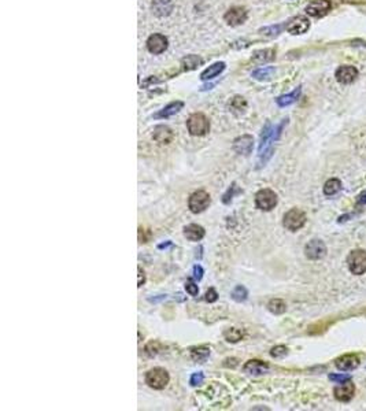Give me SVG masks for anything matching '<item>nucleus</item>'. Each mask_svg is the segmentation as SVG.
Returning <instances> with one entry per match:
<instances>
[{
  "mask_svg": "<svg viewBox=\"0 0 366 411\" xmlns=\"http://www.w3.org/2000/svg\"><path fill=\"white\" fill-rule=\"evenodd\" d=\"M187 128L192 136H205L206 133L210 130V122L209 118L202 114V113H195L188 118L187 121Z\"/></svg>",
  "mask_w": 366,
  "mask_h": 411,
  "instance_id": "obj_1",
  "label": "nucleus"
},
{
  "mask_svg": "<svg viewBox=\"0 0 366 411\" xmlns=\"http://www.w3.org/2000/svg\"><path fill=\"white\" fill-rule=\"evenodd\" d=\"M169 373L162 368L151 369L146 374V384L154 390H163L169 384Z\"/></svg>",
  "mask_w": 366,
  "mask_h": 411,
  "instance_id": "obj_2",
  "label": "nucleus"
},
{
  "mask_svg": "<svg viewBox=\"0 0 366 411\" xmlns=\"http://www.w3.org/2000/svg\"><path fill=\"white\" fill-rule=\"evenodd\" d=\"M305 224H306V214L299 209L289 210L288 213H286L284 219H283L284 228L291 232L299 231Z\"/></svg>",
  "mask_w": 366,
  "mask_h": 411,
  "instance_id": "obj_3",
  "label": "nucleus"
},
{
  "mask_svg": "<svg viewBox=\"0 0 366 411\" xmlns=\"http://www.w3.org/2000/svg\"><path fill=\"white\" fill-rule=\"evenodd\" d=\"M278 197L271 189H261L255 195V206L256 209L264 210V211H270L277 206Z\"/></svg>",
  "mask_w": 366,
  "mask_h": 411,
  "instance_id": "obj_4",
  "label": "nucleus"
},
{
  "mask_svg": "<svg viewBox=\"0 0 366 411\" xmlns=\"http://www.w3.org/2000/svg\"><path fill=\"white\" fill-rule=\"evenodd\" d=\"M347 265L352 274L361 275L366 272V251L354 250L347 258Z\"/></svg>",
  "mask_w": 366,
  "mask_h": 411,
  "instance_id": "obj_5",
  "label": "nucleus"
},
{
  "mask_svg": "<svg viewBox=\"0 0 366 411\" xmlns=\"http://www.w3.org/2000/svg\"><path fill=\"white\" fill-rule=\"evenodd\" d=\"M210 195L205 192V191H198V192H193L192 195L190 196V200H188V207L190 210L193 213V214H199L202 211H205L209 204H210Z\"/></svg>",
  "mask_w": 366,
  "mask_h": 411,
  "instance_id": "obj_6",
  "label": "nucleus"
},
{
  "mask_svg": "<svg viewBox=\"0 0 366 411\" xmlns=\"http://www.w3.org/2000/svg\"><path fill=\"white\" fill-rule=\"evenodd\" d=\"M308 28H310V21L303 15L293 17L287 22L286 25L287 32L291 33V35H303V33L308 32Z\"/></svg>",
  "mask_w": 366,
  "mask_h": 411,
  "instance_id": "obj_7",
  "label": "nucleus"
},
{
  "mask_svg": "<svg viewBox=\"0 0 366 411\" xmlns=\"http://www.w3.org/2000/svg\"><path fill=\"white\" fill-rule=\"evenodd\" d=\"M305 254L308 256V259L311 260H318L324 258L327 255V245L324 244V241L321 240H311L308 241L306 247H305Z\"/></svg>",
  "mask_w": 366,
  "mask_h": 411,
  "instance_id": "obj_8",
  "label": "nucleus"
},
{
  "mask_svg": "<svg viewBox=\"0 0 366 411\" xmlns=\"http://www.w3.org/2000/svg\"><path fill=\"white\" fill-rule=\"evenodd\" d=\"M330 7H332V4H330L329 0H311L306 7V13L310 17L320 18V17L328 14Z\"/></svg>",
  "mask_w": 366,
  "mask_h": 411,
  "instance_id": "obj_9",
  "label": "nucleus"
},
{
  "mask_svg": "<svg viewBox=\"0 0 366 411\" xmlns=\"http://www.w3.org/2000/svg\"><path fill=\"white\" fill-rule=\"evenodd\" d=\"M224 20L231 26H239L247 20V11H246V8L243 7L229 8L224 15Z\"/></svg>",
  "mask_w": 366,
  "mask_h": 411,
  "instance_id": "obj_10",
  "label": "nucleus"
},
{
  "mask_svg": "<svg viewBox=\"0 0 366 411\" xmlns=\"http://www.w3.org/2000/svg\"><path fill=\"white\" fill-rule=\"evenodd\" d=\"M147 48L151 54L154 55H159L162 52H165L166 48H168V39L163 36V35H159V33H155L153 36L148 37L147 40Z\"/></svg>",
  "mask_w": 366,
  "mask_h": 411,
  "instance_id": "obj_11",
  "label": "nucleus"
},
{
  "mask_svg": "<svg viewBox=\"0 0 366 411\" xmlns=\"http://www.w3.org/2000/svg\"><path fill=\"white\" fill-rule=\"evenodd\" d=\"M335 77H336V79L340 84L347 85V84H351V82H354L357 79L358 70H357V67L350 65L340 66L336 70V73H335Z\"/></svg>",
  "mask_w": 366,
  "mask_h": 411,
  "instance_id": "obj_12",
  "label": "nucleus"
},
{
  "mask_svg": "<svg viewBox=\"0 0 366 411\" xmlns=\"http://www.w3.org/2000/svg\"><path fill=\"white\" fill-rule=\"evenodd\" d=\"M333 393H335V397L339 402H350L354 396V393H355L354 382L351 380L342 382L340 385H337L336 388L333 390Z\"/></svg>",
  "mask_w": 366,
  "mask_h": 411,
  "instance_id": "obj_13",
  "label": "nucleus"
},
{
  "mask_svg": "<svg viewBox=\"0 0 366 411\" xmlns=\"http://www.w3.org/2000/svg\"><path fill=\"white\" fill-rule=\"evenodd\" d=\"M359 358L358 355H354V353H347V355H342L339 356L336 361H335V365L339 370L342 372H351L354 369H357L359 366Z\"/></svg>",
  "mask_w": 366,
  "mask_h": 411,
  "instance_id": "obj_14",
  "label": "nucleus"
},
{
  "mask_svg": "<svg viewBox=\"0 0 366 411\" xmlns=\"http://www.w3.org/2000/svg\"><path fill=\"white\" fill-rule=\"evenodd\" d=\"M153 138L158 144H170L174 138V133L166 125H158L153 132Z\"/></svg>",
  "mask_w": 366,
  "mask_h": 411,
  "instance_id": "obj_15",
  "label": "nucleus"
},
{
  "mask_svg": "<svg viewBox=\"0 0 366 411\" xmlns=\"http://www.w3.org/2000/svg\"><path fill=\"white\" fill-rule=\"evenodd\" d=\"M252 147H254V138L250 135H244V136L234 138L233 150L237 154H240V155H249V154H251Z\"/></svg>",
  "mask_w": 366,
  "mask_h": 411,
  "instance_id": "obj_16",
  "label": "nucleus"
},
{
  "mask_svg": "<svg viewBox=\"0 0 366 411\" xmlns=\"http://www.w3.org/2000/svg\"><path fill=\"white\" fill-rule=\"evenodd\" d=\"M151 10L159 18L168 17L173 11V1L172 0H154L151 4Z\"/></svg>",
  "mask_w": 366,
  "mask_h": 411,
  "instance_id": "obj_17",
  "label": "nucleus"
},
{
  "mask_svg": "<svg viewBox=\"0 0 366 411\" xmlns=\"http://www.w3.org/2000/svg\"><path fill=\"white\" fill-rule=\"evenodd\" d=\"M243 370H244L246 373H249V374L261 375L265 374V373L269 370V365L262 361H258V359H252V361H249L244 365Z\"/></svg>",
  "mask_w": 366,
  "mask_h": 411,
  "instance_id": "obj_18",
  "label": "nucleus"
},
{
  "mask_svg": "<svg viewBox=\"0 0 366 411\" xmlns=\"http://www.w3.org/2000/svg\"><path fill=\"white\" fill-rule=\"evenodd\" d=\"M205 229L200 226V225L196 224H191L187 225L184 228V236L188 238L190 241H199L202 238L205 237Z\"/></svg>",
  "mask_w": 366,
  "mask_h": 411,
  "instance_id": "obj_19",
  "label": "nucleus"
},
{
  "mask_svg": "<svg viewBox=\"0 0 366 411\" xmlns=\"http://www.w3.org/2000/svg\"><path fill=\"white\" fill-rule=\"evenodd\" d=\"M183 107H184L183 101H178V100L173 101V103L168 104L166 107L162 108L161 111H158V113L154 116V118L159 119V118H169V117L176 116L177 113H178V111H180Z\"/></svg>",
  "mask_w": 366,
  "mask_h": 411,
  "instance_id": "obj_20",
  "label": "nucleus"
},
{
  "mask_svg": "<svg viewBox=\"0 0 366 411\" xmlns=\"http://www.w3.org/2000/svg\"><path fill=\"white\" fill-rule=\"evenodd\" d=\"M225 63L224 62H215L214 65L209 66V69H206L205 72L200 74V79H203V81H209V79H212L215 78V77H218L221 73L225 70Z\"/></svg>",
  "mask_w": 366,
  "mask_h": 411,
  "instance_id": "obj_21",
  "label": "nucleus"
},
{
  "mask_svg": "<svg viewBox=\"0 0 366 411\" xmlns=\"http://www.w3.org/2000/svg\"><path fill=\"white\" fill-rule=\"evenodd\" d=\"M274 58H276V52H274V50H271V48L255 51L254 55H252V60H254L255 63H259V65L271 62Z\"/></svg>",
  "mask_w": 366,
  "mask_h": 411,
  "instance_id": "obj_22",
  "label": "nucleus"
},
{
  "mask_svg": "<svg viewBox=\"0 0 366 411\" xmlns=\"http://www.w3.org/2000/svg\"><path fill=\"white\" fill-rule=\"evenodd\" d=\"M300 92H302V88L298 87L296 89H295V91H292L291 94L283 95V96L277 98V99H276V103H277L280 107H287V106H291V104H293L295 101L299 99Z\"/></svg>",
  "mask_w": 366,
  "mask_h": 411,
  "instance_id": "obj_23",
  "label": "nucleus"
},
{
  "mask_svg": "<svg viewBox=\"0 0 366 411\" xmlns=\"http://www.w3.org/2000/svg\"><path fill=\"white\" fill-rule=\"evenodd\" d=\"M202 63H203V60H202V58L198 57V55H187V57L183 58V60H181L183 69L184 70H187V72L198 69Z\"/></svg>",
  "mask_w": 366,
  "mask_h": 411,
  "instance_id": "obj_24",
  "label": "nucleus"
},
{
  "mask_svg": "<svg viewBox=\"0 0 366 411\" xmlns=\"http://www.w3.org/2000/svg\"><path fill=\"white\" fill-rule=\"evenodd\" d=\"M210 356V348L209 347H196V348H192L191 350V358L193 359L195 362H203L207 361V358Z\"/></svg>",
  "mask_w": 366,
  "mask_h": 411,
  "instance_id": "obj_25",
  "label": "nucleus"
},
{
  "mask_svg": "<svg viewBox=\"0 0 366 411\" xmlns=\"http://www.w3.org/2000/svg\"><path fill=\"white\" fill-rule=\"evenodd\" d=\"M246 107H247V101L244 100V98H242V96H234L233 99L231 100V104H229V108L234 116H242L243 113L246 111Z\"/></svg>",
  "mask_w": 366,
  "mask_h": 411,
  "instance_id": "obj_26",
  "label": "nucleus"
},
{
  "mask_svg": "<svg viewBox=\"0 0 366 411\" xmlns=\"http://www.w3.org/2000/svg\"><path fill=\"white\" fill-rule=\"evenodd\" d=\"M340 189H342V181L337 178H330L324 185V194L327 196H333L337 192H340Z\"/></svg>",
  "mask_w": 366,
  "mask_h": 411,
  "instance_id": "obj_27",
  "label": "nucleus"
},
{
  "mask_svg": "<svg viewBox=\"0 0 366 411\" xmlns=\"http://www.w3.org/2000/svg\"><path fill=\"white\" fill-rule=\"evenodd\" d=\"M268 309L270 313L276 314V315H280L283 313H286L287 310V304L284 300L281 299H271L270 302L268 303Z\"/></svg>",
  "mask_w": 366,
  "mask_h": 411,
  "instance_id": "obj_28",
  "label": "nucleus"
},
{
  "mask_svg": "<svg viewBox=\"0 0 366 411\" xmlns=\"http://www.w3.org/2000/svg\"><path fill=\"white\" fill-rule=\"evenodd\" d=\"M231 296H232V299H233L234 302L242 303V302H244V300L247 299V296H249V291L246 289V287H243V285H237V287L232 291Z\"/></svg>",
  "mask_w": 366,
  "mask_h": 411,
  "instance_id": "obj_29",
  "label": "nucleus"
},
{
  "mask_svg": "<svg viewBox=\"0 0 366 411\" xmlns=\"http://www.w3.org/2000/svg\"><path fill=\"white\" fill-rule=\"evenodd\" d=\"M276 69L274 67H264V69H258L255 72L252 73V77L255 79H259V81H264V79H269L274 74Z\"/></svg>",
  "mask_w": 366,
  "mask_h": 411,
  "instance_id": "obj_30",
  "label": "nucleus"
},
{
  "mask_svg": "<svg viewBox=\"0 0 366 411\" xmlns=\"http://www.w3.org/2000/svg\"><path fill=\"white\" fill-rule=\"evenodd\" d=\"M224 337L229 343H237V341H240L243 339V332L240 329L231 328V329H228L227 332L224 333Z\"/></svg>",
  "mask_w": 366,
  "mask_h": 411,
  "instance_id": "obj_31",
  "label": "nucleus"
},
{
  "mask_svg": "<svg viewBox=\"0 0 366 411\" xmlns=\"http://www.w3.org/2000/svg\"><path fill=\"white\" fill-rule=\"evenodd\" d=\"M287 353H288V348L286 346L274 347V348H271L270 351V355L273 358H283V356H286Z\"/></svg>",
  "mask_w": 366,
  "mask_h": 411,
  "instance_id": "obj_32",
  "label": "nucleus"
},
{
  "mask_svg": "<svg viewBox=\"0 0 366 411\" xmlns=\"http://www.w3.org/2000/svg\"><path fill=\"white\" fill-rule=\"evenodd\" d=\"M281 29H283V25H276V26H269V28H265V29H262V32H264V35H266V36L276 37V36H278V35H280Z\"/></svg>",
  "mask_w": 366,
  "mask_h": 411,
  "instance_id": "obj_33",
  "label": "nucleus"
},
{
  "mask_svg": "<svg viewBox=\"0 0 366 411\" xmlns=\"http://www.w3.org/2000/svg\"><path fill=\"white\" fill-rule=\"evenodd\" d=\"M159 348H161V344L159 343H156V341H151V343H148L146 347V352L150 355V356H154V355H156V353L159 352Z\"/></svg>",
  "mask_w": 366,
  "mask_h": 411,
  "instance_id": "obj_34",
  "label": "nucleus"
},
{
  "mask_svg": "<svg viewBox=\"0 0 366 411\" xmlns=\"http://www.w3.org/2000/svg\"><path fill=\"white\" fill-rule=\"evenodd\" d=\"M203 380H205V374H203L202 372H199V373H195V374L191 375L190 384L192 387H198L200 384H203Z\"/></svg>",
  "mask_w": 366,
  "mask_h": 411,
  "instance_id": "obj_35",
  "label": "nucleus"
},
{
  "mask_svg": "<svg viewBox=\"0 0 366 411\" xmlns=\"http://www.w3.org/2000/svg\"><path fill=\"white\" fill-rule=\"evenodd\" d=\"M329 380L333 382H337V384H342V382L351 380V377L348 374H329Z\"/></svg>",
  "mask_w": 366,
  "mask_h": 411,
  "instance_id": "obj_36",
  "label": "nucleus"
},
{
  "mask_svg": "<svg viewBox=\"0 0 366 411\" xmlns=\"http://www.w3.org/2000/svg\"><path fill=\"white\" fill-rule=\"evenodd\" d=\"M185 289H187V292H188L191 296H198V294H199L198 285H196V284H193L192 281L185 282Z\"/></svg>",
  "mask_w": 366,
  "mask_h": 411,
  "instance_id": "obj_37",
  "label": "nucleus"
},
{
  "mask_svg": "<svg viewBox=\"0 0 366 411\" xmlns=\"http://www.w3.org/2000/svg\"><path fill=\"white\" fill-rule=\"evenodd\" d=\"M217 299H218V294H217V291L214 288H210L207 292H206V300L209 302V303H214V302H217Z\"/></svg>",
  "mask_w": 366,
  "mask_h": 411,
  "instance_id": "obj_38",
  "label": "nucleus"
},
{
  "mask_svg": "<svg viewBox=\"0 0 366 411\" xmlns=\"http://www.w3.org/2000/svg\"><path fill=\"white\" fill-rule=\"evenodd\" d=\"M151 238V232L139 228V241L140 243H147Z\"/></svg>",
  "mask_w": 366,
  "mask_h": 411,
  "instance_id": "obj_39",
  "label": "nucleus"
},
{
  "mask_svg": "<svg viewBox=\"0 0 366 411\" xmlns=\"http://www.w3.org/2000/svg\"><path fill=\"white\" fill-rule=\"evenodd\" d=\"M192 273H193V278H195V280H198V281H200L205 272H203V267L200 266V265H196V266H193Z\"/></svg>",
  "mask_w": 366,
  "mask_h": 411,
  "instance_id": "obj_40",
  "label": "nucleus"
},
{
  "mask_svg": "<svg viewBox=\"0 0 366 411\" xmlns=\"http://www.w3.org/2000/svg\"><path fill=\"white\" fill-rule=\"evenodd\" d=\"M137 272H139V281H137V287H143L144 285V282H146V274H144V272H143V269L141 267H137Z\"/></svg>",
  "mask_w": 366,
  "mask_h": 411,
  "instance_id": "obj_41",
  "label": "nucleus"
},
{
  "mask_svg": "<svg viewBox=\"0 0 366 411\" xmlns=\"http://www.w3.org/2000/svg\"><path fill=\"white\" fill-rule=\"evenodd\" d=\"M357 204H358V206L366 204V191L365 192H362V194H359L358 197H357Z\"/></svg>",
  "mask_w": 366,
  "mask_h": 411,
  "instance_id": "obj_42",
  "label": "nucleus"
},
{
  "mask_svg": "<svg viewBox=\"0 0 366 411\" xmlns=\"http://www.w3.org/2000/svg\"><path fill=\"white\" fill-rule=\"evenodd\" d=\"M169 245H172V243H170V241L165 243V244H159V245H158V248H159V250H163V248H168Z\"/></svg>",
  "mask_w": 366,
  "mask_h": 411,
  "instance_id": "obj_43",
  "label": "nucleus"
}]
</instances>
